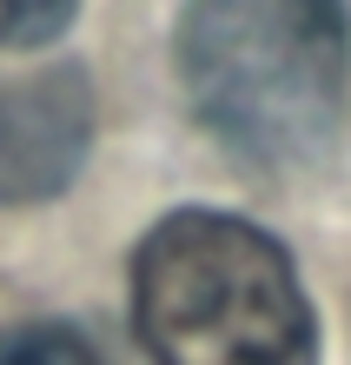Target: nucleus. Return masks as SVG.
<instances>
[{"label": "nucleus", "mask_w": 351, "mask_h": 365, "mask_svg": "<svg viewBox=\"0 0 351 365\" xmlns=\"http://www.w3.org/2000/svg\"><path fill=\"white\" fill-rule=\"evenodd\" d=\"M172 60L232 160L292 173L332 153L351 100L345 0H186Z\"/></svg>", "instance_id": "obj_1"}, {"label": "nucleus", "mask_w": 351, "mask_h": 365, "mask_svg": "<svg viewBox=\"0 0 351 365\" xmlns=\"http://www.w3.org/2000/svg\"><path fill=\"white\" fill-rule=\"evenodd\" d=\"M133 326L152 365H318V319L272 232L186 206L133 252Z\"/></svg>", "instance_id": "obj_2"}, {"label": "nucleus", "mask_w": 351, "mask_h": 365, "mask_svg": "<svg viewBox=\"0 0 351 365\" xmlns=\"http://www.w3.org/2000/svg\"><path fill=\"white\" fill-rule=\"evenodd\" d=\"M93 146V100L80 73H0V206L67 192Z\"/></svg>", "instance_id": "obj_3"}, {"label": "nucleus", "mask_w": 351, "mask_h": 365, "mask_svg": "<svg viewBox=\"0 0 351 365\" xmlns=\"http://www.w3.org/2000/svg\"><path fill=\"white\" fill-rule=\"evenodd\" d=\"M0 365H100V352L60 326H20L0 332Z\"/></svg>", "instance_id": "obj_4"}, {"label": "nucleus", "mask_w": 351, "mask_h": 365, "mask_svg": "<svg viewBox=\"0 0 351 365\" xmlns=\"http://www.w3.org/2000/svg\"><path fill=\"white\" fill-rule=\"evenodd\" d=\"M80 0H0V47H47Z\"/></svg>", "instance_id": "obj_5"}]
</instances>
